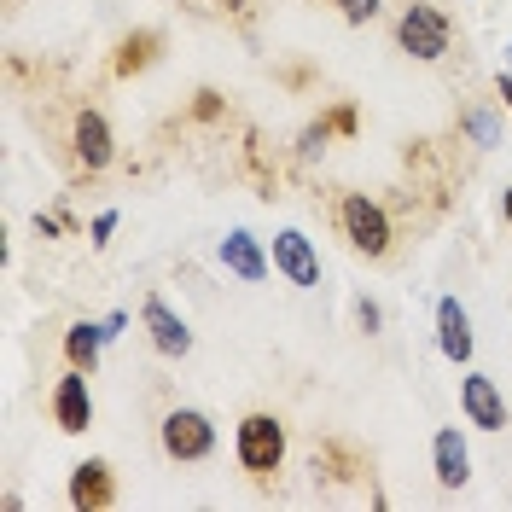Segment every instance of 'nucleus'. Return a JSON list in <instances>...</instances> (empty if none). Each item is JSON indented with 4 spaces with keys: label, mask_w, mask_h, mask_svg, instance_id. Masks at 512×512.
Instances as JSON below:
<instances>
[{
    "label": "nucleus",
    "mask_w": 512,
    "mask_h": 512,
    "mask_svg": "<svg viewBox=\"0 0 512 512\" xmlns=\"http://www.w3.org/2000/svg\"><path fill=\"white\" fill-rule=\"evenodd\" d=\"M117 501V478H111V466L105 460H82V466H70V507L82 512H99Z\"/></svg>",
    "instance_id": "f8f14e48"
},
{
    "label": "nucleus",
    "mask_w": 512,
    "mask_h": 512,
    "mask_svg": "<svg viewBox=\"0 0 512 512\" xmlns=\"http://www.w3.org/2000/svg\"><path fill=\"white\" fill-rule=\"evenodd\" d=\"M332 6H338L344 24H373L379 18V0H332Z\"/></svg>",
    "instance_id": "a211bd4d"
},
{
    "label": "nucleus",
    "mask_w": 512,
    "mask_h": 512,
    "mask_svg": "<svg viewBox=\"0 0 512 512\" xmlns=\"http://www.w3.org/2000/svg\"><path fill=\"white\" fill-rule=\"evenodd\" d=\"M431 472H437L443 489H466V478H472V448L460 437V425H443L431 437Z\"/></svg>",
    "instance_id": "9b49d317"
},
{
    "label": "nucleus",
    "mask_w": 512,
    "mask_h": 512,
    "mask_svg": "<svg viewBox=\"0 0 512 512\" xmlns=\"http://www.w3.org/2000/svg\"><path fill=\"white\" fill-rule=\"evenodd\" d=\"M274 268H280L297 291H315L320 286V251H315V239H309L303 227H280V233H274Z\"/></svg>",
    "instance_id": "39448f33"
},
{
    "label": "nucleus",
    "mask_w": 512,
    "mask_h": 512,
    "mask_svg": "<svg viewBox=\"0 0 512 512\" xmlns=\"http://www.w3.org/2000/svg\"><path fill=\"white\" fill-rule=\"evenodd\" d=\"M105 344H111V338H105V326H99V320H76V326L64 332V361H70V367H82V373H94Z\"/></svg>",
    "instance_id": "4468645a"
},
{
    "label": "nucleus",
    "mask_w": 512,
    "mask_h": 512,
    "mask_svg": "<svg viewBox=\"0 0 512 512\" xmlns=\"http://www.w3.org/2000/svg\"><path fill=\"white\" fill-rule=\"evenodd\" d=\"M437 350H443L454 367L472 361V315H466L460 297H443V303H437Z\"/></svg>",
    "instance_id": "ddd939ff"
},
{
    "label": "nucleus",
    "mask_w": 512,
    "mask_h": 512,
    "mask_svg": "<svg viewBox=\"0 0 512 512\" xmlns=\"http://www.w3.org/2000/svg\"><path fill=\"white\" fill-rule=\"evenodd\" d=\"M222 268L233 274V280H245V286H262V280H268V268H274V256L262 251V239H256V233L233 227V233L222 239Z\"/></svg>",
    "instance_id": "9d476101"
},
{
    "label": "nucleus",
    "mask_w": 512,
    "mask_h": 512,
    "mask_svg": "<svg viewBox=\"0 0 512 512\" xmlns=\"http://www.w3.org/2000/svg\"><path fill=\"white\" fill-rule=\"evenodd\" d=\"M501 216H507V227H512V187L501 192Z\"/></svg>",
    "instance_id": "b1692460"
},
{
    "label": "nucleus",
    "mask_w": 512,
    "mask_h": 512,
    "mask_svg": "<svg viewBox=\"0 0 512 512\" xmlns=\"http://www.w3.org/2000/svg\"><path fill=\"white\" fill-rule=\"evenodd\" d=\"M94 373H82V367H70L59 384H53V425L70 431V437H82L88 425H94V390H88Z\"/></svg>",
    "instance_id": "423d86ee"
},
{
    "label": "nucleus",
    "mask_w": 512,
    "mask_h": 512,
    "mask_svg": "<svg viewBox=\"0 0 512 512\" xmlns=\"http://www.w3.org/2000/svg\"><path fill=\"white\" fill-rule=\"evenodd\" d=\"M460 128H466L478 146H501V128H495V111H489V105H483V111H466V117H460Z\"/></svg>",
    "instance_id": "dca6fc26"
},
{
    "label": "nucleus",
    "mask_w": 512,
    "mask_h": 512,
    "mask_svg": "<svg viewBox=\"0 0 512 512\" xmlns=\"http://www.w3.org/2000/svg\"><path fill=\"white\" fill-rule=\"evenodd\" d=\"M460 414H466V425H478V431H507V396L495 390L489 373H466L460 379Z\"/></svg>",
    "instance_id": "0eeeda50"
},
{
    "label": "nucleus",
    "mask_w": 512,
    "mask_h": 512,
    "mask_svg": "<svg viewBox=\"0 0 512 512\" xmlns=\"http://www.w3.org/2000/svg\"><path fill=\"white\" fill-rule=\"evenodd\" d=\"M163 35L140 30V35H123V47H117V76H134V70H146V64L158 59Z\"/></svg>",
    "instance_id": "2eb2a0df"
},
{
    "label": "nucleus",
    "mask_w": 512,
    "mask_h": 512,
    "mask_svg": "<svg viewBox=\"0 0 512 512\" xmlns=\"http://www.w3.org/2000/svg\"><path fill=\"white\" fill-rule=\"evenodd\" d=\"M448 41H454V24H448V12H437L431 0H408L402 6V18H396V47L419 64H437L448 53Z\"/></svg>",
    "instance_id": "f257e3e1"
},
{
    "label": "nucleus",
    "mask_w": 512,
    "mask_h": 512,
    "mask_svg": "<svg viewBox=\"0 0 512 512\" xmlns=\"http://www.w3.org/2000/svg\"><path fill=\"white\" fill-rule=\"evenodd\" d=\"M140 320H146V332H152V350L169 355V361H181V355H192V332H187V320L175 315L163 297H146L140 303Z\"/></svg>",
    "instance_id": "1a4fd4ad"
},
{
    "label": "nucleus",
    "mask_w": 512,
    "mask_h": 512,
    "mask_svg": "<svg viewBox=\"0 0 512 512\" xmlns=\"http://www.w3.org/2000/svg\"><path fill=\"white\" fill-rule=\"evenodd\" d=\"M495 94H501V105L512 111V70H507V64H501V76H495Z\"/></svg>",
    "instance_id": "412c9836"
},
{
    "label": "nucleus",
    "mask_w": 512,
    "mask_h": 512,
    "mask_svg": "<svg viewBox=\"0 0 512 512\" xmlns=\"http://www.w3.org/2000/svg\"><path fill=\"white\" fill-rule=\"evenodd\" d=\"M326 140H332V123H309L303 134H297V158H303V163H315L320 152H326Z\"/></svg>",
    "instance_id": "f3484780"
},
{
    "label": "nucleus",
    "mask_w": 512,
    "mask_h": 512,
    "mask_svg": "<svg viewBox=\"0 0 512 512\" xmlns=\"http://www.w3.org/2000/svg\"><path fill=\"white\" fill-rule=\"evenodd\" d=\"M379 303H367V297H361V303H355V326H361V332H367V338H373V332H379Z\"/></svg>",
    "instance_id": "aec40b11"
},
{
    "label": "nucleus",
    "mask_w": 512,
    "mask_h": 512,
    "mask_svg": "<svg viewBox=\"0 0 512 512\" xmlns=\"http://www.w3.org/2000/svg\"><path fill=\"white\" fill-rule=\"evenodd\" d=\"M222 6H227V12H245V0H222Z\"/></svg>",
    "instance_id": "393cba45"
},
{
    "label": "nucleus",
    "mask_w": 512,
    "mask_h": 512,
    "mask_svg": "<svg viewBox=\"0 0 512 512\" xmlns=\"http://www.w3.org/2000/svg\"><path fill=\"white\" fill-rule=\"evenodd\" d=\"M117 222H123L117 210H99L94 222H88V239H94V245H111V233H117Z\"/></svg>",
    "instance_id": "6ab92c4d"
},
{
    "label": "nucleus",
    "mask_w": 512,
    "mask_h": 512,
    "mask_svg": "<svg viewBox=\"0 0 512 512\" xmlns=\"http://www.w3.org/2000/svg\"><path fill=\"white\" fill-rule=\"evenodd\" d=\"M158 443L169 460H181V466H192V460H210L216 454V419L204 414V408H169L158 425Z\"/></svg>",
    "instance_id": "7ed1b4c3"
},
{
    "label": "nucleus",
    "mask_w": 512,
    "mask_h": 512,
    "mask_svg": "<svg viewBox=\"0 0 512 512\" xmlns=\"http://www.w3.org/2000/svg\"><path fill=\"white\" fill-rule=\"evenodd\" d=\"M507 70H512V47H507Z\"/></svg>",
    "instance_id": "a878e982"
},
{
    "label": "nucleus",
    "mask_w": 512,
    "mask_h": 512,
    "mask_svg": "<svg viewBox=\"0 0 512 512\" xmlns=\"http://www.w3.org/2000/svg\"><path fill=\"white\" fill-rule=\"evenodd\" d=\"M233 454L251 478H274L286 466V425L274 414H245L239 431H233Z\"/></svg>",
    "instance_id": "f03ea898"
},
{
    "label": "nucleus",
    "mask_w": 512,
    "mask_h": 512,
    "mask_svg": "<svg viewBox=\"0 0 512 512\" xmlns=\"http://www.w3.org/2000/svg\"><path fill=\"white\" fill-rule=\"evenodd\" d=\"M99 326H105V338H123V326H128V315H105V320H99Z\"/></svg>",
    "instance_id": "5701e85b"
},
{
    "label": "nucleus",
    "mask_w": 512,
    "mask_h": 512,
    "mask_svg": "<svg viewBox=\"0 0 512 512\" xmlns=\"http://www.w3.org/2000/svg\"><path fill=\"white\" fill-rule=\"evenodd\" d=\"M70 146H76V163L88 169V175H99L105 163H111V152H117V140H111V123H105V111H76V123H70Z\"/></svg>",
    "instance_id": "6e6552de"
},
{
    "label": "nucleus",
    "mask_w": 512,
    "mask_h": 512,
    "mask_svg": "<svg viewBox=\"0 0 512 512\" xmlns=\"http://www.w3.org/2000/svg\"><path fill=\"white\" fill-rule=\"evenodd\" d=\"M326 123H332V128H344V134H350V128H355V111H350V105H338V111H332Z\"/></svg>",
    "instance_id": "4be33fe9"
},
{
    "label": "nucleus",
    "mask_w": 512,
    "mask_h": 512,
    "mask_svg": "<svg viewBox=\"0 0 512 512\" xmlns=\"http://www.w3.org/2000/svg\"><path fill=\"white\" fill-rule=\"evenodd\" d=\"M338 227H344V239H350L361 256H384L390 251V216H384L379 198H367V192H350L344 204H338Z\"/></svg>",
    "instance_id": "20e7f679"
}]
</instances>
